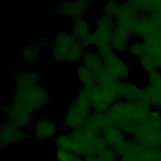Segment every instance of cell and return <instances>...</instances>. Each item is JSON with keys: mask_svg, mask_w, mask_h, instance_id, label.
Wrapping results in <instances>:
<instances>
[{"mask_svg": "<svg viewBox=\"0 0 161 161\" xmlns=\"http://www.w3.org/2000/svg\"><path fill=\"white\" fill-rule=\"evenodd\" d=\"M32 138L30 129L20 128L7 119L0 123V147L6 149L14 143Z\"/></svg>", "mask_w": 161, "mask_h": 161, "instance_id": "ba28073f", "label": "cell"}, {"mask_svg": "<svg viewBox=\"0 0 161 161\" xmlns=\"http://www.w3.org/2000/svg\"><path fill=\"white\" fill-rule=\"evenodd\" d=\"M152 109L150 103L145 98L138 102L117 99L104 114L108 123L120 126L129 122H145Z\"/></svg>", "mask_w": 161, "mask_h": 161, "instance_id": "7a4b0ae2", "label": "cell"}, {"mask_svg": "<svg viewBox=\"0 0 161 161\" xmlns=\"http://www.w3.org/2000/svg\"><path fill=\"white\" fill-rule=\"evenodd\" d=\"M115 94L117 99L130 102H138L144 99L143 87L130 80H119Z\"/></svg>", "mask_w": 161, "mask_h": 161, "instance_id": "2e32d148", "label": "cell"}, {"mask_svg": "<svg viewBox=\"0 0 161 161\" xmlns=\"http://www.w3.org/2000/svg\"><path fill=\"white\" fill-rule=\"evenodd\" d=\"M96 155L99 161H117L120 157L116 150L109 147H108Z\"/></svg>", "mask_w": 161, "mask_h": 161, "instance_id": "4dcf8cb0", "label": "cell"}, {"mask_svg": "<svg viewBox=\"0 0 161 161\" xmlns=\"http://www.w3.org/2000/svg\"><path fill=\"white\" fill-rule=\"evenodd\" d=\"M130 4L140 13L161 18V0H130Z\"/></svg>", "mask_w": 161, "mask_h": 161, "instance_id": "44dd1931", "label": "cell"}, {"mask_svg": "<svg viewBox=\"0 0 161 161\" xmlns=\"http://www.w3.org/2000/svg\"><path fill=\"white\" fill-rule=\"evenodd\" d=\"M138 65H140V68L146 73H148L151 70L155 69L153 62L151 57L145 53L144 55L141 57L138 60Z\"/></svg>", "mask_w": 161, "mask_h": 161, "instance_id": "d6a6232c", "label": "cell"}, {"mask_svg": "<svg viewBox=\"0 0 161 161\" xmlns=\"http://www.w3.org/2000/svg\"><path fill=\"white\" fill-rule=\"evenodd\" d=\"M11 103L35 113L45 108L52 99L49 90L39 82L38 72L31 69H18L12 78Z\"/></svg>", "mask_w": 161, "mask_h": 161, "instance_id": "6da1fadb", "label": "cell"}, {"mask_svg": "<svg viewBox=\"0 0 161 161\" xmlns=\"http://www.w3.org/2000/svg\"><path fill=\"white\" fill-rule=\"evenodd\" d=\"M117 161H135L131 158H128V157H119V158Z\"/></svg>", "mask_w": 161, "mask_h": 161, "instance_id": "74e56055", "label": "cell"}, {"mask_svg": "<svg viewBox=\"0 0 161 161\" xmlns=\"http://www.w3.org/2000/svg\"><path fill=\"white\" fill-rule=\"evenodd\" d=\"M121 3L116 0H109L104 2L101 6V13L114 18L117 14Z\"/></svg>", "mask_w": 161, "mask_h": 161, "instance_id": "f546056e", "label": "cell"}, {"mask_svg": "<svg viewBox=\"0 0 161 161\" xmlns=\"http://www.w3.org/2000/svg\"><path fill=\"white\" fill-rule=\"evenodd\" d=\"M18 70V69L14 65H8L6 67H4L1 69V75L6 77H10L12 79Z\"/></svg>", "mask_w": 161, "mask_h": 161, "instance_id": "e575fe53", "label": "cell"}, {"mask_svg": "<svg viewBox=\"0 0 161 161\" xmlns=\"http://www.w3.org/2000/svg\"><path fill=\"white\" fill-rule=\"evenodd\" d=\"M131 32L133 37L142 40L158 38L161 32V18L142 14Z\"/></svg>", "mask_w": 161, "mask_h": 161, "instance_id": "52a82bcc", "label": "cell"}, {"mask_svg": "<svg viewBox=\"0 0 161 161\" xmlns=\"http://www.w3.org/2000/svg\"><path fill=\"white\" fill-rule=\"evenodd\" d=\"M106 121L105 114L100 112L92 111L84 126L97 131H100L101 127Z\"/></svg>", "mask_w": 161, "mask_h": 161, "instance_id": "484cf974", "label": "cell"}, {"mask_svg": "<svg viewBox=\"0 0 161 161\" xmlns=\"http://www.w3.org/2000/svg\"><path fill=\"white\" fill-rule=\"evenodd\" d=\"M35 42L36 43V45L42 50L47 47H50V43H51L49 38L45 36H40V38L36 39Z\"/></svg>", "mask_w": 161, "mask_h": 161, "instance_id": "d590c367", "label": "cell"}, {"mask_svg": "<svg viewBox=\"0 0 161 161\" xmlns=\"http://www.w3.org/2000/svg\"><path fill=\"white\" fill-rule=\"evenodd\" d=\"M84 50L71 31L60 30L51 40L48 55L54 62L77 65L81 61Z\"/></svg>", "mask_w": 161, "mask_h": 161, "instance_id": "3957f363", "label": "cell"}, {"mask_svg": "<svg viewBox=\"0 0 161 161\" xmlns=\"http://www.w3.org/2000/svg\"><path fill=\"white\" fill-rule=\"evenodd\" d=\"M140 14L130 4L129 1L121 2L118 11L114 16L115 26L128 30L131 31Z\"/></svg>", "mask_w": 161, "mask_h": 161, "instance_id": "e0dca14e", "label": "cell"}, {"mask_svg": "<svg viewBox=\"0 0 161 161\" xmlns=\"http://www.w3.org/2000/svg\"><path fill=\"white\" fill-rule=\"evenodd\" d=\"M30 130L32 138L38 141L53 140L59 133L57 124L53 120L42 116L35 118Z\"/></svg>", "mask_w": 161, "mask_h": 161, "instance_id": "7c38bea8", "label": "cell"}, {"mask_svg": "<svg viewBox=\"0 0 161 161\" xmlns=\"http://www.w3.org/2000/svg\"><path fill=\"white\" fill-rule=\"evenodd\" d=\"M42 49L33 42L25 45L19 51L20 58L30 65H36L40 63Z\"/></svg>", "mask_w": 161, "mask_h": 161, "instance_id": "7402d4cb", "label": "cell"}, {"mask_svg": "<svg viewBox=\"0 0 161 161\" xmlns=\"http://www.w3.org/2000/svg\"><path fill=\"white\" fill-rule=\"evenodd\" d=\"M127 53L131 57L138 60L146 53L145 42L139 38L133 39L128 48Z\"/></svg>", "mask_w": 161, "mask_h": 161, "instance_id": "4316f807", "label": "cell"}, {"mask_svg": "<svg viewBox=\"0 0 161 161\" xmlns=\"http://www.w3.org/2000/svg\"><path fill=\"white\" fill-rule=\"evenodd\" d=\"M91 93V89L80 87L72 102L65 109L62 126L67 131L85 126L92 112Z\"/></svg>", "mask_w": 161, "mask_h": 161, "instance_id": "277c9868", "label": "cell"}, {"mask_svg": "<svg viewBox=\"0 0 161 161\" xmlns=\"http://www.w3.org/2000/svg\"><path fill=\"white\" fill-rule=\"evenodd\" d=\"M75 73L81 87L92 89L96 84V78L92 71L82 63L75 65Z\"/></svg>", "mask_w": 161, "mask_h": 161, "instance_id": "603a6c76", "label": "cell"}, {"mask_svg": "<svg viewBox=\"0 0 161 161\" xmlns=\"http://www.w3.org/2000/svg\"><path fill=\"white\" fill-rule=\"evenodd\" d=\"M158 40L160 44L161 45V32L160 33V34H159V35L158 36Z\"/></svg>", "mask_w": 161, "mask_h": 161, "instance_id": "ab89813d", "label": "cell"}, {"mask_svg": "<svg viewBox=\"0 0 161 161\" xmlns=\"http://www.w3.org/2000/svg\"><path fill=\"white\" fill-rule=\"evenodd\" d=\"M84 161H99V160L96 156V155H92L84 157Z\"/></svg>", "mask_w": 161, "mask_h": 161, "instance_id": "8d00e7d4", "label": "cell"}, {"mask_svg": "<svg viewBox=\"0 0 161 161\" xmlns=\"http://www.w3.org/2000/svg\"><path fill=\"white\" fill-rule=\"evenodd\" d=\"M72 141L71 151L83 158L96 154V141L100 131L86 126L68 131Z\"/></svg>", "mask_w": 161, "mask_h": 161, "instance_id": "8992f818", "label": "cell"}, {"mask_svg": "<svg viewBox=\"0 0 161 161\" xmlns=\"http://www.w3.org/2000/svg\"><path fill=\"white\" fill-rule=\"evenodd\" d=\"M145 122L152 128L161 130V112L153 108Z\"/></svg>", "mask_w": 161, "mask_h": 161, "instance_id": "1f68e13d", "label": "cell"}, {"mask_svg": "<svg viewBox=\"0 0 161 161\" xmlns=\"http://www.w3.org/2000/svg\"><path fill=\"white\" fill-rule=\"evenodd\" d=\"M116 100L115 93L97 84L91 89V104L92 111L105 113Z\"/></svg>", "mask_w": 161, "mask_h": 161, "instance_id": "5bb4252c", "label": "cell"}, {"mask_svg": "<svg viewBox=\"0 0 161 161\" xmlns=\"http://www.w3.org/2000/svg\"><path fill=\"white\" fill-rule=\"evenodd\" d=\"M100 133L106 140L108 147L115 150L121 147L128 138L119 126L109 123L107 120L101 127Z\"/></svg>", "mask_w": 161, "mask_h": 161, "instance_id": "ac0fdd59", "label": "cell"}, {"mask_svg": "<svg viewBox=\"0 0 161 161\" xmlns=\"http://www.w3.org/2000/svg\"><path fill=\"white\" fill-rule=\"evenodd\" d=\"M0 111L5 119L23 128H28L36 118L34 111L9 103H1Z\"/></svg>", "mask_w": 161, "mask_h": 161, "instance_id": "30bf717a", "label": "cell"}, {"mask_svg": "<svg viewBox=\"0 0 161 161\" xmlns=\"http://www.w3.org/2000/svg\"><path fill=\"white\" fill-rule=\"evenodd\" d=\"M93 30V23L84 16L72 21L71 32L79 40L83 48L92 47L91 35Z\"/></svg>", "mask_w": 161, "mask_h": 161, "instance_id": "9a60e30c", "label": "cell"}, {"mask_svg": "<svg viewBox=\"0 0 161 161\" xmlns=\"http://www.w3.org/2000/svg\"><path fill=\"white\" fill-rule=\"evenodd\" d=\"M114 18L100 14L93 21L91 41L93 48L109 43L111 33L115 27Z\"/></svg>", "mask_w": 161, "mask_h": 161, "instance_id": "9c48e42d", "label": "cell"}, {"mask_svg": "<svg viewBox=\"0 0 161 161\" xmlns=\"http://www.w3.org/2000/svg\"><path fill=\"white\" fill-rule=\"evenodd\" d=\"M91 4L89 0H63L53 6L52 14L55 16L64 17L73 21L83 16Z\"/></svg>", "mask_w": 161, "mask_h": 161, "instance_id": "8fae6325", "label": "cell"}, {"mask_svg": "<svg viewBox=\"0 0 161 161\" xmlns=\"http://www.w3.org/2000/svg\"><path fill=\"white\" fill-rule=\"evenodd\" d=\"M102 57L106 72L118 80H130L131 70L121 55L116 52L109 43L94 48Z\"/></svg>", "mask_w": 161, "mask_h": 161, "instance_id": "5b68a950", "label": "cell"}, {"mask_svg": "<svg viewBox=\"0 0 161 161\" xmlns=\"http://www.w3.org/2000/svg\"><path fill=\"white\" fill-rule=\"evenodd\" d=\"M145 85L161 94V70L154 69L146 74Z\"/></svg>", "mask_w": 161, "mask_h": 161, "instance_id": "d4e9b609", "label": "cell"}, {"mask_svg": "<svg viewBox=\"0 0 161 161\" xmlns=\"http://www.w3.org/2000/svg\"><path fill=\"white\" fill-rule=\"evenodd\" d=\"M80 63L92 71L96 80L106 72L102 57L93 47L84 50Z\"/></svg>", "mask_w": 161, "mask_h": 161, "instance_id": "ffe728a7", "label": "cell"}, {"mask_svg": "<svg viewBox=\"0 0 161 161\" xmlns=\"http://www.w3.org/2000/svg\"><path fill=\"white\" fill-rule=\"evenodd\" d=\"M73 161H84V158L82 157H80V156H79V155H77L75 154Z\"/></svg>", "mask_w": 161, "mask_h": 161, "instance_id": "f35d334b", "label": "cell"}, {"mask_svg": "<svg viewBox=\"0 0 161 161\" xmlns=\"http://www.w3.org/2000/svg\"><path fill=\"white\" fill-rule=\"evenodd\" d=\"M132 138L147 148L161 150V130L150 127L145 121L140 124Z\"/></svg>", "mask_w": 161, "mask_h": 161, "instance_id": "4fadbf2b", "label": "cell"}, {"mask_svg": "<svg viewBox=\"0 0 161 161\" xmlns=\"http://www.w3.org/2000/svg\"><path fill=\"white\" fill-rule=\"evenodd\" d=\"M75 154L71 150L57 149L55 158L57 161H73Z\"/></svg>", "mask_w": 161, "mask_h": 161, "instance_id": "836d02e7", "label": "cell"}, {"mask_svg": "<svg viewBox=\"0 0 161 161\" xmlns=\"http://www.w3.org/2000/svg\"><path fill=\"white\" fill-rule=\"evenodd\" d=\"M133 38L130 30L115 26L111 33L109 44L116 52L122 55L127 52L128 48Z\"/></svg>", "mask_w": 161, "mask_h": 161, "instance_id": "d6986e66", "label": "cell"}, {"mask_svg": "<svg viewBox=\"0 0 161 161\" xmlns=\"http://www.w3.org/2000/svg\"><path fill=\"white\" fill-rule=\"evenodd\" d=\"M53 142L57 149L71 150L72 141L69 131L59 133L53 139Z\"/></svg>", "mask_w": 161, "mask_h": 161, "instance_id": "f1b7e54d", "label": "cell"}, {"mask_svg": "<svg viewBox=\"0 0 161 161\" xmlns=\"http://www.w3.org/2000/svg\"><path fill=\"white\" fill-rule=\"evenodd\" d=\"M143 41L145 44L146 53L152 59L155 69L161 70V45L158 40V38H150Z\"/></svg>", "mask_w": 161, "mask_h": 161, "instance_id": "cb8c5ba5", "label": "cell"}, {"mask_svg": "<svg viewBox=\"0 0 161 161\" xmlns=\"http://www.w3.org/2000/svg\"><path fill=\"white\" fill-rule=\"evenodd\" d=\"M144 92V98L148 101L153 109L161 112V94L157 93L147 85L143 87Z\"/></svg>", "mask_w": 161, "mask_h": 161, "instance_id": "83f0119b", "label": "cell"}]
</instances>
